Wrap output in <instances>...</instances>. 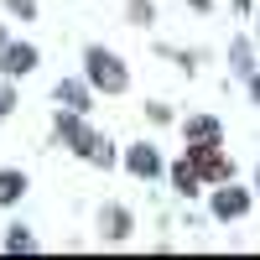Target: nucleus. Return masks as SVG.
Segmentation results:
<instances>
[{
  "instance_id": "7ed1b4c3",
  "label": "nucleus",
  "mask_w": 260,
  "mask_h": 260,
  "mask_svg": "<svg viewBox=\"0 0 260 260\" xmlns=\"http://www.w3.org/2000/svg\"><path fill=\"white\" fill-rule=\"evenodd\" d=\"M37 68V47L31 42H0V73L6 78H21Z\"/></svg>"
},
{
  "instance_id": "ddd939ff",
  "label": "nucleus",
  "mask_w": 260,
  "mask_h": 260,
  "mask_svg": "<svg viewBox=\"0 0 260 260\" xmlns=\"http://www.w3.org/2000/svg\"><path fill=\"white\" fill-rule=\"evenodd\" d=\"M130 21H156V11H151V0H130Z\"/></svg>"
},
{
  "instance_id": "f03ea898",
  "label": "nucleus",
  "mask_w": 260,
  "mask_h": 260,
  "mask_svg": "<svg viewBox=\"0 0 260 260\" xmlns=\"http://www.w3.org/2000/svg\"><path fill=\"white\" fill-rule=\"evenodd\" d=\"M187 161L198 167V177H208V182H224L229 177V161L219 156V141H192L187 146Z\"/></svg>"
},
{
  "instance_id": "0eeeda50",
  "label": "nucleus",
  "mask_w": 260,
  "mask_h": 260,
  "mask_svg": "<svg viewBox=\"0 0 260 260\" xmlns=\"http://www.w3.org/2000/svg\"><path fill=\"white\" fill-rule=\"evenodd\" d=\"M172 182H177V192H182V198H192V192L203 187V177H198V167H192L187 156H182L177 167H172Z\"/></svg>"
},
{
  "instance_id": "f257e3e1",
  "label": "nucleus",
  "mask_w": 260,
  "mask_h": 260,
  "mask_svg": "<svg viewBox=\"0 0 260 260\" xmlns=\"http://www.w3.org/2000/svg\"><path fill=\"white\" fill-rule=\"evenodd\" d=\"M83 78H89V89H104V94H125V83H130L125 62L110 47H89L83 52Z\"/></svg>"
},
{
  "instance_id": "dca6fc26",
  "label": "nucleus",
  "mask_w": 260,
  "mask_h": 260,
  "mask_svg": "<svg viewBox=\"0 0 260 260\" xmlns=\"http://www.w3.org/2000/svg\"><path fill=\"white\" fill-rule=\"evenodd\" d=\"M250 99L260 104V73H250Z\"/></svg>"
},
{
  "instance_id": "9b49d317",
  "label": "nucleus",
  "mask_w": 260,
  "mask_h": 260,
  "mask_svg": "<svg viewBox=\"0 0 260 260\" xmlns=\"http://www.w3.org/2000/svg\"><path fill=\"white\" fill-rule=\"evenodd\" d=\"M229 57H234V73H245V78L255 73V62H250V42H234V52H229Z\"/></svg>"
},
{
  "instance_id": "39448f33",
  "label": "nucleus",
  "mask_w": 260,
  "mask_h": 260,
  "mask_svg": "<svg viewBox=\"0 0 260 260\" xmlns=\"http://www.w3.org/2000/svg\"><path fill=\"white\" fill-rule=\"evenodd\" d=\"M52 99L62 104V110H78V115H83V110H89V83H73V78H62L57 89H52Z\"/></svg>"
},
{
  "instance_id": "2eb2a0df",
  "label": "nucleus",
  "mask_w": 260,
  "mask_h": 260,
  "mask_svg": "<svg viewBox=\"0 0 260 260\" xmlns=\"http://www.w3.org/2000/svg\"><path fill=\"white\" fill-rule=\"evenodd\" d=\"M11 104H16V94H11V83H0V120L11 115Z\"/></svg>"
},
{
  "instance_id": "f8f14e48",
  "label": "nucleus",
  "mask_w": 260,
  "mask_h": 260,
  "mask_svg": "<svg viewBox=\"0 0 260 260\" xmlns=\"http://www.w3.org/2000/svg\"><path fill=\"white\" fill-rule=\"evenodd\" d=\"M6 250H37V240H31V234H26V229L16 224V229L6 234Z\"/></svg>"
},
{
  "instance_id": "20e7f679",
  "label": "nucleus",
  "mask_w": 260,
  "mask_h": 260,
  "mask_svg": "<svg viewBox=\"0 0 260 260\" xmlns=\"http://www.w3.org/2000/svg\"><path fill=\"white\" fill-rule=\"evenodd\" d=\"M213 213H219V219H245V213H250V192L245 187H219V192H213Z\"/></svg>"
},
{
  "instance_id": "9d476101",
  "label": "nucleus",
  "mask_w": 260,
  "mask_h": 260,
  "mask_svg": "<svg viewBox=\"0 0 260 260\" xmlns=\"http://www.w3.org/2000/svg\"><path fill=\"white\" fill-rule=\"evenodd\" d=\"M104 224H110V240H125V234H130V213H125V208H110V213H104Z\"/></svg>"
},
{
  "instance_id": "423d86ee",
  "label": "nucleus",
  "mask_w": 260,
  "mask_h": 260,
  "mask_svg": "<svg viewBox=\"0 0 260 260\" xmlns=\"http://www.w3.org/2000/svg\"><path fill=\"white\" fill-rule=\"evenodd\" d=\"M125 167L136 172V177H156V172H161V156H156L151 146H130V151H125Z\"/></svg>"
},
{
  "instance_id": "4468645a",
  "label": "nucleus",
  "mask_w": 260,
  "mask_h": 260,
  "mask_svg": "<svg viewBox=\"0 0 260 260\" xmlns=\"http://www.w3.org/2000/svg\"><path fill=\"white\" fill-rule=\"evenodd\" d=\"M6 11L21 16V21H31V16H37V0H6Z\"/></svg>"
},
{
  "instance_id": "6e6552de",
  "label": "nucleus",
  "mask_w": 260,
  "mask_h": 260,
  "mask_svg": "<svg viewBox=\"0 0 260 260\" xmlns=\"http://www.w3.org/2000/svg\"><path fill=\"white\" fill-rule=\"evenodd\" d=\"M21 192H26V177L16 167H6L0 172V203H21Z\"/></svg>"
},
{
  "instance_id": "1a4fd4ad",
  "label": "nucleus",
  "mask_w": 260,
  "mask_h": 260,
  "mask_svg": "<svg viewBox=\"0 0 260 260\" xmlns=\"http://www.w3.org/2000/svg\"><path fill=\"white\" fill-rule=\"evenodd\" d=\"M219 136H224V130H219L213 115H192L187 120V141H219Z\"/></svg>"
}]
</instances>
